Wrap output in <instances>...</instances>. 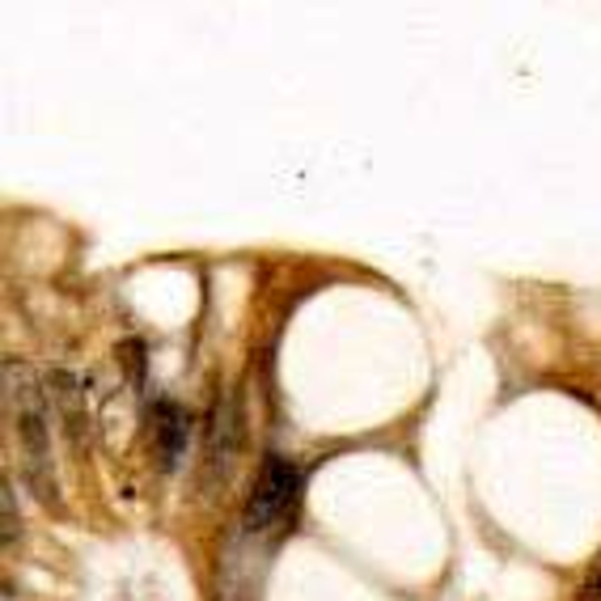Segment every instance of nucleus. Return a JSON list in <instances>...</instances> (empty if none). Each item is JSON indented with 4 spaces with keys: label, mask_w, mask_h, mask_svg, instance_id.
I'll return each instance as SVG.
<instances>
[{
    "label": "nucleus",
    "mask_w": 601,
    "mask_h": 601,
    "mask_svg": "<svg viewBox=\"0 0 601 601\" xmlns=\"http://www.w3.org/2000/svg\"><path fill=\"white\" fill-rule=\"evenodd\" d=\"M297 488H300L297 466L288 462V458H280V454H267L259 479H254V492L247 500L250 534H267V529H275L280 521L288 517L293 504H297Z\"/></svg>",
    "instance_id": "f257e3e1"
},
{
    "label": "nucleus",
    "mask_w": 601,
    "mask_h": 601,
    "mask_svg": "<svg viewBox=\"0 0 601 601\" xmlns=\"http://www.w3.org/2000/svg\"><path fill=\"white\" fill-rule=\"evenodd\" d=\"M157 449H162V462L174 466L183 454V440H187V411L174 407V403H157Z\"/></svg>",
    "instance_id": "f03ea898"
},
{
    "label": "nucleus",
    "mask_w": 601,
    "mask_h": 601,
    "mask_svg": "<svg viewBox=\"0 0 601 601\" xmlns=\"http://www.w3.org/2000/svg\"><path fill=\"white\" fill-rule=\"evenodd\" d=\"M593 593H601V568H598V576H593Z\"/></svg>",
    "instance_id": "7ed1b4c3"
}]
</instances>
